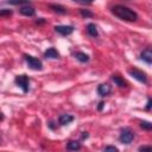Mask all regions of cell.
Segmentation results:
<instances>
[{"mask_svg": "<svg viewBox=\"0 0 152 152\" xmlns=\"http://www.w3.org/2000/svg\"><path fill=\"white\" fill-rule=\"evenodd\" d=\"M112 13L118 17L119 19L121 20H125V21H135L138 19V14L131 10L129 7L127 6H124V5H114L112 7Z\"/></svg>", "mask_w": 152, "mask_h": 152, "instance_id": "obj_1", "label": "cell"}, {"mask_svg": "<svg viewBox=\"0 0 152 152\" xmlns=\"http://www.w3.org/2000/svg\"><path fill=\"white\" fill-rule=\"evenodd\" d=\"M25 61H26L27 65H28V66H30L32 70H42V68H43L42 62H40L38 58L33 57V56L25 55Z\"/></svg>", "mask_w": 152, "mask_h": 152, "instance_id": "obj_2", "label": "cell"}, {"mask_svg": "<svg viewBox=\"0 0 152 152\" xmlns=\"http://www.w3.org/2000/svg\"><path fill=\"white\" fill-rule=\"evenodd\" d=\"M15 83L23 89V91L26 93L28 90V83H30V81H28V77L26 75H19V76H17L15 77Z\"/></svg>", "mask_w": 152, "mask_h": 152, "instance_id": "obj_3", "label": "cell"}, {"mask_svg": "<svg viewBox=\"0 0 152 152\" xmlns=\"http://www.w3.org/2000/svg\"><path fill=\"white\" fill-rule=\"evenodd\" d=\"M129 74H131L135 80H138L139 82L146 83V81H147V78H146V74L142 72L141 70H138V69H131V70H129Z\"/></svg>", "mask_w": 152, "mask_h": 152, "instance_id": "obj_4", "label": "cell"}, {"mask_svg": "<svg viewBox=\"0 0 152 152\" xmlns=\"http://www.w3.org/2000/svg\"><path fill=\"white\" fill-rule=\"evenodd\" d=\"M134 138V134L129 129H124L120 134V141L124 144H129Z\"/></svg>", "mask_w": 152, "mask_h": 152, "instance_id": "obj_5", "label": "cell"}, {"mask_svg": "<svg viewBox=\"0 0 152 152\" xmlns=\"http://www.w3.org/2000/svg\"><path fill=\"white\" fill-rule=\"evenodd\" d=\"M55 31L58 32L62 36H69L72 33L74 27L72 26H66V25H59V26H55Z\"/></svg>", "mask_w": 152, "mask_h": 152, "instance_id": "obj_6", "label": "cell"}, {"mask_svg": "<svg viewBox=\"0 0 152 152\" xmlns=\"http://www.w3.org/2000/svg\"><path fill=\"white\" fill-rule=\"evenodd\" d=\"M97 93L100 96H107L110 93V86L108 84H100L97 88Z\"/></svg>", "mask_w": 152, "mask_h": 152, "instance_id": "obj_7", "label": "cell"}, {"mask_svg": "<svg viewBox=\"0 0 152 152\" xmlns=\"http://www.w3.org/2000/svg\"><path fill=\"white\" fill-rule=\"evenodd\" d=\"M20 13L23 15H26V17H32V15H34V8L28 6V5L27 6H23L20 8Z\"/></svg>", "mask_w": 152, "mask_h": 152, "instance_id": "obj_8", "label": "cell"}, {"mask_svg": "<svg viewBox=\"0 0 152 152\" xmlns=\"http://www.w3.org/2000/svg\"><path fill=\"white\" fill-rule=\"evenodd\" d=\"M141 59L145 61L147 64H151L152 63V51L150 49L144 50L142 53H141Z\"/></svg>", "mask_w": 152, "mask_h": 152, "instance_id": "obj_9", "label": "cell"}, {"mask_svg": "<svg viewBox=\"0 0 152 152\" xmlns=\"http://www.w3.org/2000/svg\"><path fill=\"white\" fill-rule=\"evenodd\" d=\"M44 56L46 57V58H58L59 57V53H58V51L55 49V48H50V49H48L46 51H45V53H44Z\"/></svg>", "mask_w": 152, "mask_h": 152, "instance_id": "obj_10", "label": "cell"}, {"mask_svg": "<svg viewBox=\"0 0 152 152\" xmlns=\"http://www.w3.org/2000/svg\"><path fill=\"white\" fill-rule=\"evenodd\" d=\"M72 120H74V118H72L71 115H69V114H63V115L59 116V124H61V125H68V124H70Z\"/></svg>", "mask_w": 152, "mask_h": 152, "instance_id": "obj_11", "label": "cell"}, {"mask_svg": "<svg viewBox=\"0 0 152 152\" xmlns=\"http://www.w3.org/2000/svg\"><path fill=\"white\" fill-rule=\"evenodd\" d=\"M75 57H76L80 62H82V63H86V62L89 61V56H88L87 53H84V52H76V53H75Z\"/></svg>", "mask_w": 152, "mask_h": 152, "instance_id": "obj_12", "label": "cell"}, {"mask_svg": "<svg viewBox=\"0 0 152 152\" xmlns=\"http://www.w3.org/2000/svg\"><path fill=\"white\" fill-rule=\"evenodd\" d=\"M87 31H88V33H89L91 37H96V36L99 34V33H97V28H96V26H95L94 24H88Z\"/></svg>", "mask_w": 152, "mask_h": 152, "instance_id": "obj_13", "label": "cell"}, {"mask_svg": "<svg viewBox=\"0 0 152 152\" xmlns=\"http://www.w3.org/2000/svg\"><path fill=\"white\" fill-rule=\"evenodd\" d=\"M66 148L70 150V151H76V150L81 148V145H80L78 141H69L68 145H66Z\"/></svg>", "mask_w": 152, "mask_h": 152, "instance_id": "obj_14", "label": "cell"}, {"mask_svg": "<svg viewBox=\"0 0 152 152\" xmlns=\"http://www.w3.org/2000/svg\"><path fill=\"white\" fill-rule=\"evenodd\" d=\"M50 7H51L55 12H58V13H62V14H64V13L66 12L65 8L62 7V6H59V5H50Z\"/></svg>", "mask_w": 152, "mask_h": 152, "instance_id": "obj_15", "label": "cell"}, {"mask_svg": "<svg viewBox=\"0 0 152 152\" xmlns=\"http://www.w3.org/2000/svg\"><path fill=\"white\" fill-rule=\"evenodd\" d=\"M8 4L11 5H28V0H8Z\"/></svg>", "mask_w": 152, "mask_h": 152, "instance_id": "obj_16", "label": "cell"}, {"mask_svg": "<svg viewBox=\"0 0 152 152\" xmlns=\"http://www.w3.org/2000/svg\"><path fill=\"white\" fill-rule=\"evenodd\" d=\"M113 81H114L119 87H125V86H126V82H125L122 78L118 77V76H113Z\"/></svg>", "mask_w": 152, "mask_h": 152, "instance_id": "obj_17", "label": "cell"}, {"mask_svg": "<svg viewBox=\"0 0 152 152\" xmlns=\"http://www.w3.org/2000/svg\"><path fill=\"white\" fill-rule=\"evenodd\" d=\"M140 126H141L142 128H145V129H147V131H150V129L152 128V124H151V122H148V121H141V124H140Z\"/></svg>", "mask_w": 152, "mask_h": 152, "instance_id": "obj_18", "label": "cell"}, {"mask_svg": "<svg viewBox=\"0 0 152 152\" xmlns=\"http://www.w3.org/2000/svg\"><path fill=\"white\" fill-rule=\"evenodd\" d=\"M81 14H82L83 17H91V15H93V13L89 12V11H87V10H81Z\"/></svg>", "mask_w": 152, "mask_h": 152, "instance_id": "obj_19", "label": "cell"}, {"mask_svg": "<svg viewBox=\"0 0 152 152\" xmlns=\"http://www.w3.org/2000/svg\"><path fill=\"white\" fill-rule=\"evenodd\" d=\"M11 14H12V12L10 10H2V11H0V15H11Z\"/></svg>", "mask_w": 152, "mask_h": 152, "instance_id": "obj_20", "label": "cell"}, {"mask_svg": "<svg viewBox=\"0 0 152 152\" xmlns=\"http://www.w3.org/2000/svg\"><path fill=\"white\" fill-rule=\"evenodd\" d=\"M74 1H77L80 4H91L94 0H74Z\"/></svg>", "mask_w": 152, "mask_h": 152, "instance_id": "obj_21", "label": "cell"}, {"mask_svg": "<svg viewBox=\"0 0 152 152\" xmlns=\"http://www.w3.org/2000/svg\"><path fill=\"white\" fill-rule=\"evenodd\" d=\"M104 150L106 151H118V148L115 146H107V147H104Z\"/></svg>", "mask_w": 152, "mask_h": 152, "instance_id": "obj_22", "label": "cell"}, {"mask_svg": "<svg viewBox=\"0 0 152 152\" xmlns=\"http://www.w3.org/2000/svg\"><path fill=\"white\" fill-rule=\"evenodd\" d=\"M139 150H140V151H145V150H151V146H141V147H139Z\"/></svg>", "mask_w": 152, "mask_h": 152, "instance_id": "obj_23", "label": "cell"}, {"mask_svg": "<svg viewBox=\"0 0 152 152\" xmlns=\"http://www.w3.org/2000/svg\"><path fill=\"white\" fill-rule=\"evenodd\" d=\"M150 108H151V100H148V102H147V107H146V109H147V110H150Z\"/></svg>", "mask_w": 152, "mask_h": 152, "instance_id": "obj_24", "label": "cell"}, {"mask_svg": "<svg viewBox=\"0 0 152 152\" xmlns=\"http://www.w3.org/2000/svg\"><path fill=\"white\" fill-rule=\"evenodd\" d=\"M102 107H103V102H101V103H100V106H99V109L101 110V109H102Z\"/></svg>", "mask_w": 152, "mask_h": 152, "instance_id": "obj_25", "label": "cell"}, {"mask_svg": "<svg viewBox=\"0 0 152 152\" xmlns=\"http://www.w3.org/2000/svg\"><path fill=\"white\" fill-rule=\"evenodd\" d=\"M2 119H4V115H2V113H1V112H0V121H1V120H2Z\"/></svg>", "mask_w": 152, "mask_h": 152, "instance_id": "obj_26", "label": "cell"}]
</instances>
